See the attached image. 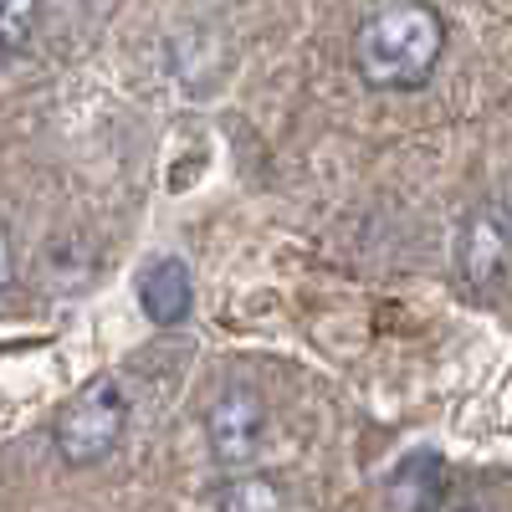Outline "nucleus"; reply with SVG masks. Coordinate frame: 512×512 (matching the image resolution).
<instances>
[{
  "label": "nucleus",
  "instance_id": "f257e3e1",
  "mask_svg": "<svg viewBox=\"0 0 512 512\" xmlns=\"http://www.w3.org/2000/svg\"><path fill=\"white\" fill-rule=\"evenodd\" d=\"M446 52V21L425 0L379 6L354 36V67L374 93H415Z\"/></svg>",
  "mask_w": 512,
  "mask_h": 512
},
{
  "label": "nucleus",
  "instance_id": "f03ea898",
  "mask_svg": "<svg viewBox=\"0 0 512 512\" xmlns=\"http://www.w3.org/2000/svg\"><path fill=\"white\" fill-rule=\"evenodd\" d=\"M123 431H128V395L118 390V379L103 374L57 410L52 446L67 466H98L103 456L118 451Z\"/></svg>",
  "mask_w": 512,
  "mask_h": 512
},
{
  "label": "nucleus",
  "instance_id": "7ed1b4c3",
  "mask_svg": "<svg viewBox=\"0 0 512 512\" xmlns=\"http://www.w3.org/2000/svg\"><path fill=\"white\" fill-rule=\"evenodd\" d=\"M512 267V210L502 200H482L456 226V272L466 287H497Z\"/></svg>",
  "mask_w": 512,
  "mask_h": 512
},
{
  "label": "nucleus",
  "instance_id": "20e7f679",
  "mask_svg": "<svg viewBox=\"0 0 512 512\" xmlns=\"http://www.w3.org/2000/svg\"><path fill=\"white\" fill-rule=\"evenodd\" d=\"M262 431H267V405L251 384H231V390L216 395L205 415V436H210V456L221 466H246L262 446Z\"/></svg>",
  "mask_w": 512,
  "mask_h": 512
},
{
  "label": "nucleus",
  "instance_id": "39448f33",
  "mask_svg": "<svg viewBox=\"0 0 512 512\" xmlns=\"http://www.w3.org/2000/svg\"><path fill=\"white\" fill-rule=\"evenodd\" d=\"M139 308L159 328H175V323L190 318L195 282H190V267L180 262V256H154V262L139 272Z\"/></svg>",
  "mask_w": 512,
  "mask_h": 512
},
{
  "label": "nucleus",
  "instance_id": "423d86ee",
  "mask_svg": "<svg viewBox=\"0 0 512 512\" xmlns=\"http://www.w3.org/2000/svg\"><path fill=\"white\" fill-rule=\"evenodd\" d=\"M41 26V0H0V52H21Z\"/></svg>",
  "mask_w": 512,
  "mask_h": 512
},
{
  "label": "nucleus",
  "instance_id": "0eeeda50",
  "mask_svg": "<svg viewBox=\"0 0 512 512\" xmlns=\"http://www.w3.org/2000/svg\"><path fill=\"white\" fill-rule=\"evenodd\" d=\"M221 512H282V492L267 477H241L221 492Z\"/></svg>",
  "mask_w": 512,
  "mask_h": 512
},
{
  "label": "nucleus",
  "instance_id": "6e6552de",
  "mask_svg": "<svg viewBox=\"0 0 512 512\" xmlns=\"http://www.w3.org/2000/svg\"><path fill=\"white\" fill-rule=\"evenodd\" d=\"M16 282V251H11V236L0 231V292Z\"/></svg>",
  "mask_w": 512,
  "mask_h": 512
}]
</instances>
